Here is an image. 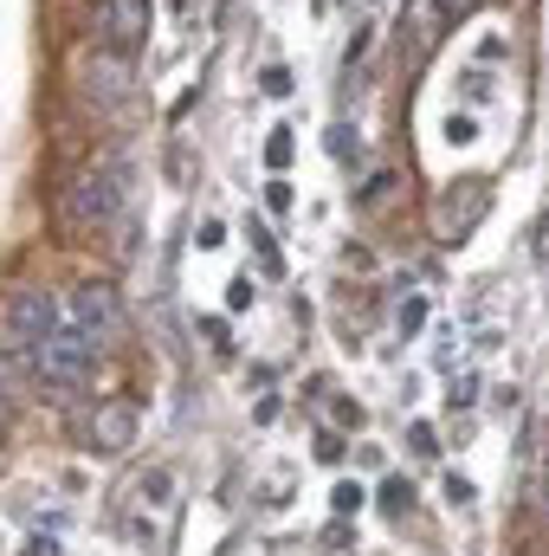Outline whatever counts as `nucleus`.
<instances>
[{"instance_id":"9","label":"nucleus","mask_w":549,"mask_h":556,"mask_svg":"<svg viewBox=\"0 0 549 556\" xmlns=\"http://www.w3.org/2000/svg\"><path fill=\"white\" fill-rule=\"evenodd\" d=\"M168 498H175V479L168 472H149L142 479V505H168Z\"/></svg>"},{"instance_id":"18","label":"nucleus","mask_w":549,"mask_h":556,"mask_svg":"<svg viewBox=\"0 0 549 556\" xmlns=\"http://www.w3.org/2000/svg\"><path fill=\"white\" fill-rule=\"evenodd\" d=\"M408 440H413V453H420V459H433V427H413Z\"/></svg>"},{"instance_id":"21","label":"nucleus","mask_w":549,"mask_h":556,"mask_svg":"<svg viewBox=\"0 0 549 556\" xmlns=\"http://www.w3.org/2000/svg\"><path fill=\"white\" fill-rule=\"evenodd\" d=\"M544 505H549V479H544Z\"/></svg>"},{"instance_id":"2","label":"nucleus","mask_w":549,"mask_h":556,"mask_svg":"<svg viewBox=\"0 0 549 556\" xmlns=\"http://www.w3.org/2000/svg\"><path fill=\"white\" fill-rule=\"evenodd\" d=\"M117 214H124V168H117V162L78 168L72 188H65V220H72V227H104V220H117Z\"/></svg>"},{"instance_id":"12","label":"nucleus","mask_w":549,"mask_h":556,"mask_svg":"<svg viewBox=\"0 0 549 556\" xmlns=\"http://www.w3.org/2000/svg\"><path fill=\"white\" fill-rule=\"evenodd\" d=\"M259 85H266V91H272V98H284V91H291V72H284V65H272V72H266V78H259Z\"/></svg>"},{"instance_id":"19","label":"nucleus","mask_w":549,"mask_h":556,"mask_svg":"<svg viewBox=\"0 0 549 556\" xmlns=\"http://www.w3.org/2000/svg\"><path fill=\"white\" fill-rule=\"evenodd\" d=\"M26 556H59V538H46V531H39V538L26 544Z\"/></svg>"},{"instance_id":"16","label":"nucleus","mask_w":549,"mask_h":556,"mask_svg":"<svg viewBox=\"0 0 549 556\" xmlns=\"http://www.w3.org/2000/svg\"><path fill=\"white\" fill-rule=\"evenodd\" d=\"M227 304H233V311H246V304H253V285H246V278H233V291H227Z\"/></svg>"},{"instance_id":"8","label":"nucleus","mask_w":549,"mask_h":556,"mask_svg":"<svg viewBox=\"0 0 549 556\" xmlns=\"http://www.w3.org/2000/svg\"><path fill=\"white\" fill-rule=\"evenodd\" d=\"M446 33V20H439V0H408V46H433Z\"/></svg>"},{"instance_id":"13","label":"nucleus","mask_w":549,"mask_h":556,"mask_svg":"<svg viewBox=\"0 0 549 556\" xmlns=\"http://www.w3.org/2000/svg\"><path fill=\"white\" fill-rule=\"evenodd\" d=\"M317 459H323V466H336V459H343V440H336V433H323V440H317Z\"/></svg>"},{"instance_id":"3","label":"nucleus","mask_w":549,"mask_h":556,"mask_svg":"<svg viewBox=\"0 0 549 556\" xmlns=\"http://www.w3.org/2000/svg\"><path fill=\"white\" fill-rule=\"evenodd\" d=\"M65 324V304L52 298V291H20L13 304H7V337L20 343V350H33L46 330H59Z\"/></svg>"},{"instance_id":"1","label":"nucleus","mask_w":549,"mask_h":556,"mask_svg":"<svg viewBox=\"0 0 549 556\" xmlns=\"http://www.w3.org/2000/svg\"><path fill=\"white\" fill-rule=\"evenodd\" d=\"M26 356H33V376H39L46 389H78V382H91L98 343H91L78 324H59V330H46Z\"/></svg>"},{"instance_id":"11","label":"nucleus","mask_w":549,"mask_h":556,"mask_svg":"<svg viewBox=\"0 0 549 556\" xmlns=\"http://www.w3.org/2000/svg\"><path fill=\"white\" fill-rule=\"evenodd\" d=\"M266 162H272V168H284V162H291V130H272V142H266Z\"/></svg>"},{"instance_id":"20","label":"nucleus","mask_w":549,"mask_h":556,"mask_svg":"<svg viewBox=\"0 0 549 556\" xmlns=\"http://www.w3.org/2000/svg\"><path fill=\"white\" fill-rule=\"evenodd\" d=\"M0 415H7V389H0Z\"/></svg>"},{"instance_id":"4","label":"nucleus","mask_w":549,"mask_h":556,"mask_svg":"<svg viewBox=\"0 0 549 556\" xmlns=\"http://www.w3.org/2000/svg\"><path fill=\"white\" fill-rule=\"evenodd\" d=\"M65 304H72V324H78V330L104 350V343H111V330H117V291H111L104 278H85Z\"/></svg>"},{"instance_id":"7","label":"nucleus","mask_w":549,"mask_h":556,"mask_svg":"<svg viewBox=\"0 0 549 556\" xmlns=\"http://www.w3.org/2000/svg\"><path fill=\"white\" fill-rule=\"evenodd\" d=\"M78 85H85V98H91V104H117V98L130 91V65H124V52H111V59H91Z\"/></svg>"},{"instance_id":"15","label":"nucleus","mask_w":549,"mask_h":556,"mask_svg":"<svg viewBox=\"0 0 549 556\" xmlns=\"http://www.w3.org/2000/svg\"><path fill=\"white\" fill-rule=\"evenodd\" d=\"M420 324H426V304H420V298H413V304H401V330H420Z\"/></svg>"},{"instance_id":"17","label":"nucleus","mask_w":549,"mask_h":556,"mask_svg":"<svg viewBox=\"0 0 549 556\" xmlns=\"http://www.w3.org/2000/svg\"><path fill=\"white\" fill-rule=\"evenodd\" d=\"M446 498H452V505H472V485H465V479L452 472V479H446Z\"/></svg>"},{"instance_id":"10","label":"nucleus","mask_w":549,"mask_h":556,"mask_svg":"<svg viewBox=\"0 0 549 556\" xmlns=\"http://www.w3.org/2000/svg\"><path fill=\"white\" fill-rule=\"evenodd\" d=\"M194 247H207V253L227 247V227H220V220H201V227H194Z\"/></svg>"},{"instance_id":"14","label":"nucleus","mask_w":549,"mask_h":556,"mask_svg":"<svg viewBox=\"0 0 549 556\" xmlns=\"http://www.w3.org/2000/svg\"><path fill=\"white\" fill-rule=\"evenodd\" d=\"M356 505H362V485H336V511H343V518H349V511H356Z\"/></svg>"},{"instance_id":"5","label":"nucleus","mask_w":549,"mask_h":556,"mask_svg":"<svg viewBox=\"0 0 549 556\" xmlns=\"http://www.w3.org/2000/svg\"><path fill=\"white\" fill-rule=\"evenodd\" d=\"M149 13H155L149 0H104V7H98V33H104L117 52H137L142 33H149Z\"/></svg>"},{"instance_id":"6","label":"nucleus","mask_w":549,"mask_h":556,"mask_svg":"<svg viewBox=\"0 0 549 556\" xmlns=\"http://www.w3.org/2000/svg\"><path fill=\"white\" fill-rule=\"evenodd\" d=\"M91 446H98V453H130V446H137V408H130V402L98 408V420H91Z\"/></svg>"}]
</instances>
